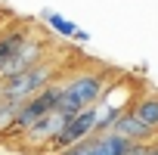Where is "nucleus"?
<instances>
[{"mask_svg": "<svg viewBox=\"0 0 158 155\" xmlns=\"http://www.w3.org/2000/svg\"><path fill=\"white\" fill-rule=\"evenodd\" d=\"M62 81H65V93H62L59 109H65L68 115H74V112L99 103V96L109 87V74L106 71H77V74L62 78Z\"/></svg>", "mask_w": 158, "mask_h": 155, "instance_id": "1", "label": "nucleus"}, {"mask_svg": "<svg viewBox=\"0 0 158 155\" xmlns=\"http://www.w3.org/2000/svg\"><path fill=\"white\" fill-rule=\"evenodd\" d=\"M90 133H96V106H87V109H81V112H74V115L65 121V127L50 140L47 149L56 155V152H62V149H68V146H74V143L87 140Z\"/></svg>", "mask_w": 158, "mask_h": 155, "instance_id": "4", "label": "nucleus"}, {"mask_svg": "<svg viewBox=\"0 0 158 155\" xmlns=\"http://www.w3.org/2000/svg\"><path fill=\"white\" fill-rule=\"evenodd\" d=\"M0 96H3V78H0Z\"/></svg>", "mask_w": 158, "mask_h": 155, "instance_id": "12", "label": "nucleus"}, {"mask_svg": "<svg viewBox=\"0 0 158 155\" xmlns=\"http://www.w3.org/2000/svg\"><path fill=\"white\" fill-rule=\"evenodd\" d=\"M56 78H59V59L47 56V59H40L37 65H31V68H25V71H16V74L3 78V96L25 103L28 96H34V93H40L47 84H53Z\"/></svg>", "mask_w": 158, "mask_h": 155, "instance_id": "2", "label": "nucleus"}, {"mask_svg": "<svg viewBox=\"0 0 158 155\" xmlns=\"http://www.w3.org/2000/svg\"><path fill=\"white\" fill-rule=\"evenodd\" d=\"M130 112H133L146 127H152V130L158 133V93L136 96V99H133V106H130Z\"/></svg>", "mask_w": 158, "mask_h": 155, "instance_id": "8", "label": "nucleus"}, {"mask_svg": "<svg viewBox=\"0 0 158 155\" xmlns=\"http://www.w3.org/2000/svg\"><path fill=\"white\" fill-rule=\"evenodd\" d=\"M40 19H44V22H50V28H53L59 37H65V40L71 37V40H74L77 25H74V22H68L65 16H59V13H53V10H40Z\"/></svg>", "mask_w": 158, "mask_h": 155, "instance_id": "9", "label": "nucleus"}, {"mask_svg": "<svg viewBox=\"0 0 158 155\" xmlns=\"http://www.w3.org/2000/svg\"><path fill=\"white\" fill-rule=\"evenodd\" d=\"M74 40H81V44H87V40H90V34H87L84 28H77V31H74Z\"/></svg>", "mask_w": 158, "mask_h": 155, "instance_id": "11", "label": "nucleus"}, {"mask_svg": "<svg viewBox=\"0 0 158 155\" xmlns=\"http://www.w3.org/2000/svg\"><path fill=\"white\" fill-rule=\"evenodd\" d=\"M130 146H133V143L124 140V136L115 133V130H96V133H90L87 140L74 143V146H68V149H62V152H56V155H127Z\"/></svg>", "mask_w": 158, "mask_h": 155, "instance_id": "3", "label": "nucleus"}, {"mask_svg": "<svg viewBox=\"0 0 158 155\" xmlns=\"http://www.w3.org/2000/svg\"><path fill=\"white\" fill-rule=\"evenodd\" d=\"M19 99H10V96H0V133H3L10 124H13V118H16V112H19Z\"/></svg>", "mask_w": 158, "mask_h": 155, "instance_id": "10", "label": "nucleus"}, {"mask_svg": "<svg viewBox=\"0 0 158 155\" xmlns=\"http://www.w3.org/2000/svg\"><path fill=\"white\" fill-rule=\"evenodd\" d=\"M28 40H31V31L25 25H10L0 31V78L10 74V65L16 62V56L22 53Z\"/></svg>", "mask_w": 158, "mask_h": 155, "instance_id": "6", "label": "nucleus"}, {"mask_svg": "<svg viewBox=\"0 0 158 155\" xmlns=\"http://www.w3.org/2000/svg\"><path fill=\"white\" fill-rule=\"evenodd\" d=\"M112 130H115V133H121V136H124V140H130V143H149V140L155 136V130H152V127H146V124H143L130 109H127V112L112 124Z\"/></svg>", "mask_w": 158, "mask_h": 155, "instance_id": "7", "label": "nucleus"}, {"mask_svg": "<svg viewBox=\"0 0 158 155\" xmlns=\"http://www.w3.org/2000/svg\"><path fill=\"white\" fill-rule=\"evenodd\" d=\"M68 118H71V115H68L65 109H59V106H56V109H53V112H47L40 121H34V124L19 136V143H22L25 149H34V152H37V149H47V146H50V140L65 127V121H68Z\"/></svg>", "mask_w": 158, "mask_h": 155, "instance_id": "5", "label": "nucleus"}]
</instances>
